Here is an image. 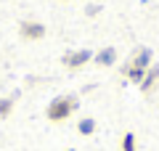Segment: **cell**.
I'll use <instances>...</instances> for the list:
<instances>
[{
	"mask_svg": "<svg viewBox=\"0 0 159 151\" xmlns=\"http://www.w3.org/2000/svg\"><path fill=\"white\" fill-rule=\"evenodd\" d=\"M19 32H21L24 40H40L43 34H45V27H43V24H37V21H21Z\"/></svg>",
	"mask_w": 159,
	"mask_h": 151,
	"instance_id": "obj_3",
	"label": "cell"
},
{
	"mask_svg": "<svg viewBox=\"0 0 159 151\" xmlns=\"http://www.w3.org/2000/svg\"><path fill=\"white\" fill-rule=\"evenodd\" d=\"M88 58H90V50H74V53L64 56V66L66 69H80V66H85Z\"/></svg>",
	"mask_w": 159,
	"mask_h": 151,
	"instance_id": "obj_4",
	"label": "cell"
},
{
	"mask_svg": "<svg viewBox=\"0 0 159 151\" xmlns=\"http://www.w3.org/2000/svg\"><path fill=\"white\" fill-rule=\"evenodd\" d=\"M157 85H159V66H148V72L143 74V80H141V90L143 93H151Z\"/></svg>",
	"mask_w": 159,
	"mask_h": 151,
	"instance_id": "obj_5",
	"label": "cell"
},
{
	"mask_svg": "<svg viewBox=\"0 0 159 151\" xmlns=\"http://www.w3.org/2000/svg\"><path fill=\"white\" fill-rule=\"evenodd\" d=\"M119 146H122V151H135V135L125 133V135H122V140H119Z\"/></svg>",
	"mask_w": 159,
	"mask_h": 151,
	"instance_id": "obj_7",
	"label": "cell"
},
{
	"mask_svg": "<svg viewBox=\"0 0 159 151\" xmlns=\"http://www.w3.org/2000/svg\"><path fill=\"white\" fill-rule=\"evenodd\" d=\"M114 58H117V50H114V48H103V50H98L96 61L101 64V66H111V64H114Z\"/></svg>",
	"mask_w": 159,
	"mask_h": 151,
	"instance_id": "obj_6",
	"label": "cell"
},
{
	"mask_svg": "<svg viewBox=\"0 0 159 151\" xmlns=\"http://www.w3.org/2000/svg\"><path fill=\"white\" fill-rule=\"evenodd\" d=\"M148 66H151V50L138 48L135 53H133V58L125 64V77H130V82L141 85V80H143V74L148 72Z\"/></svg>",
	"mask_w": 159,
	"mask_h": 151,
	"instance_id": "obj_1",
	"label": "cell"
},
{
	"mask_svg": "<svg viewBox=\"0 0 159 151\" xmlns=\"http://www.w3.org/2000/svg\"><path fill=\"white\" fill-rule=\"evenodd\" d=\"M77 130H80V133H82V135H90L93 130H96V122H93V119H80Z\"/></svg>",
	"mask_w": 159,
	"mask_h": 151,
	"instance_id": "obj_8",
	"label": "cell"
},
{
	"mask_svg": "<svg viewBox=\"0 0 159 151\" xmlns=\"http://www.w3.org/2000/svg\"><path fill=\"white\" fill-rule=\"evenodd\" d=\"M74 109H77V98H74V95L53 98L51 103H48V119H51V122H64L66 117H72Z\"/></svg>",
	"mask_w": 159,
	"mask_h": 151,
	"instance_id": "obj_2",
	"label": "cell"
},
{
	"mask_svg": "<svg viewBox=\"0 0 159 151\" xmlns=\"http://www.w3.org/2000/svg\"><path fill=\"white\" fill-rule=\"evenodd\" d=\"M11 109H13V98H3L0 101V119H6L8 114H11Z\"/></svg>",
	"mask_w": 159,
	"mask_h": 151,
	"instance_id": "obj_9",
	"label": "cell"
}]
</instances>
